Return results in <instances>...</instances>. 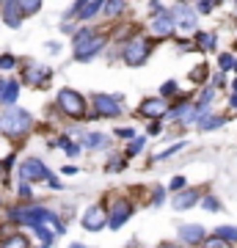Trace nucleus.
I'll use <instances>...</instances> for the list:
<instances>
[{
    "mask_svg": "<svg viewBox=\"0 0 237 248\" xmlns=\"http://www.w3.org/2000/svg\"><path fill=\"white\" fill-rule=\"evenodd\" d=\"M31 124H33V116L22 110V108H9L3 119H0V127H3V133L11 135V138H19V135H25L31 130Z\"/></svg>",
    "mask_w": 237,
    "mask_h": 248,
    "instance_id": "f257e3e1",
    "label": "nucleus"
},
{
    "mask_svg": "<svg viewBox=\"0 0 237 248\" xmlns=\"http://www.w3.org/2000/svg\"><path fill=\"white\" fill-rule=\"evenodd\" d=\"M102 45H105L102 36H94L88 28H83V31L75 33V58H78V61H91V58L102 50Z\"/></svg>",
    "mask_w": 237,
    "mask_h": 248,
    "instance_id": "f03ea898",
    "label": "nucleus"
},
{
    "mask_svg": "<svg viewBox=\"0 0 237 248\" xmlns=\"http://www.w3.org/2000/svg\"><path fill=\"white\" fill-rule=\"evenodd\" d=\"M58 108H61L63 113H69V116H80L83 110H86V102H83V97H80L78 91L61 89L58 91Z\"/></svg>",
    "mask_w": 237,
    "mask_h": 248,
    "instance_id": "7ed1b4c3",
    "label": "nucleus"
},
{
    "mask_svg": "<svg viewBox=\"0 0 237 248\" xmlns=\"http://www.w3.org/2000/svg\"><path fill=\"white\" fill-rule=\"evenodd\" d=\"M146 55H149V45H146L143 39H132L130 45L124 47L122 58L130 63V66H141V63L146 61Z\"/></svg>",
    "mask_w": 237,
    "mask_h": 248,
    "instance_id": "20e7f679",
    "label": "nucleus"
},
{
    "mask_svg": "<svg viewBox=\"0 0 237 248\" xmlns=\"http://www.w3.org/2000/svg\"><path fill=\"white\" fill-rule=\"evenodd\" d=\"M19 177H22V182H33V179H47L50 171H47V166H44L39 157H28L25 163L19 166Z\"/></svg>",
    "mask_w": 237,
    "mask_h": 248,
    "instance_id": "39448f33",
    "label": "nucleus"
},
{
    "mask_svg": "<svg viewBox=\"0 0 237 248\" xmlns=\"http://www.w3.org/2000/svg\"><path fill=\"white\" fill-rule=\"evenodd\" d=\"M94 108H97V116H119L122 99L111 97V94H94Z\"/></svg>",
    "mask_w": 237,
    "mask_h": 248,
    "instance_id": "423d86ee",
    "label": "nucleus"
},
{
    "mask_svg": "<svg viewBox=\"0 0 237 248\" xmlns=\"http://www.w3.org/2000/svg\"><path fill=\"white\" fill-rule=\"evenodd\" d=\"M130 215H132V204L127 202V199H119V202L113 204V215L108 218V226H111V229H122L124 223L130 221Z\"/></svg>",
    "mask_w": 237,
    "mask_h": 248,
    "instance_id": "0eeeda50",
    "label": "nucleus"
},
{
    "mask_svg": "<svg viewBox=\"0 0 237 248\" xmlns=\"http://www.w3.org/2000/svg\"><path fill=\"white\" fill-rule=\"evenodd\" d=\"M108 218L105 213H102V207H88L86 215H83V226H86L88 232H99V229H105L108 226Z\"/></svg>",
    "mask_w": 237,
    "mask_h": 248,
    "instance_id": "6e6552de",
    "label": "nucleus"
},
{
    "mask_svg": "<svg viewBox=\"0 0 237 248\" xmlns=\"http://www.w3.org/2000/svg\"><path fill=\"white\" fill-rule=\"evenodd\" d=\"M152 31L158 36H171V31H174V14L171 11H158V17H155V22H152Z\"/></svg>",
    "mask_w": 237,
    "mask_h": 248,
    "instance_id": "1a4fd4ad",
    "label": "nucleus"
},
{
    "mask_svg": "<svg viewBox=\"0 0 237 248\" xmlns=\"http://www.w3.org/2000/svg\"><path fill=\"white\" fill-rule=\"evenodd\" d=\"M174 25H179L182 31H193V28H196V14L188 9V6L179 3V6L174 9Z\"/></svg>",
    "mask_w": 237,
    "mask_h": 248,
    "instance_id": "9d476101",
    "label": "nucleus"
},
{
    "mask_svg": "<svg viewBox=\"0 0 237 248\" xmlns=\"http://www.w3.org/2000/svg\"><path fill=\"white\" fill-rule=\"evenodd\" d=\"M3 19H6V25L19 28V22H22V9H19L17 0H6L3 3Z\"/></svg>",
    "mask_w": 237,
    "mask_h": 248,
    "instance_id": "9b49d317",
    "label": "nucleus"
},
{
    "mask_svg": "<svg viewBox=\"0 0 237 248\" xmlns=\"http://www.w3.org/2000/svg\"><path fill=\"white\" fill-rule=\"evenodd\" d=\"M138 110L149 119H160V116H166V102L163 99H143Z\"/></svg>",
    "mask_w": 237,
    "mask_h": 248,
    "instance_id": "f8f14e48",
    "label": "nucleus"
},
{
    "mask_svg": "<svg viewBox=\"0 0 237 248\" xmlns=\"http://www.w3.org/2000/svg\"><path fill=\"white\" fill-rule=\"evenodd\" d=\"M47 78H50V66H42V63H36V66H31V69L25 72V80L31 86H42Z\"/></svg>",
    "mask_w": 237,
    "mask_h": 248,
    "instance_id": "ddd939ff",
    "label": "nucleus"
},
{
    "mask_svg": "<svg viewBox=\"0 0 237 248\" xmlns=\"http://www.w3.org/2000/svg\"><path fill=\"white\" fill-rule=\"evenodd\" d=\"M179 240L196 246V243H202V240H204V229H202V226H179Z\"/></svg>",
    "mask_w": 237,
    "mask_h": 248,
    "instance_id": "4468645a",
    "label": "nucleus"
},
{
    "mask_svg": "<svg viewBox=\"0 0 237 248\" xmlns=\"http://www.w3.org/2000/svg\"><path fill=\"white\" fill-rule=\"evenodd\" d=\"M17 94H19V83H14V80L0 86V99H3L6 105H14V102H17Z\"/></svg>",
    "mask_w": 237,
    "mask_h": 248,
    "instance_id": "2eb2a0df",
    "label": "nucleus"
},
{
    "mask_svg": "<svg viewBox=\"0 0 237 248\" xmlns=\"http://www.w3.org/2000/svg\"><path fill=\"white\" fill-rule=\"evenodd\" d=\"M196 199H199V193H196V190H185V193H179L171 204H174L176 210H190V207L196 204Z\"/></svg>",
    "mask_w": 237,
    "mask_h": 248,
    "instance_id": "dca6fc26",
    "label": "nucleus"
},
{
    "mask_svg": "<svg viewBox=\"0 0 237 248\" xmlns=\"http://www.w3.org/2000/svg\"><path fill=\"white\" fill-rule=\"evenodd\" d=\"M226 122L223 116H210V110L204 116H199V124H202V130H215V127H221V124Z\"/></svg>",
    "mask_w": 237,
    "mask_h": 248,
    "instance_id": "f3484780",
    "label": "nucleus"
},
{
    "mask_svg": "<svg viewBox=\"0 0 237 248\" xmlns=\"http://www.w3.org/2000/svg\"><path fill=\"white\" fill-rule=\"evenodd\" d=\"M215 237H218L221 243H237V229L235 226H218V229H215Z\"/></svg>",
    "mask_w": 237,
    "mask_h": 248,
    "instance_id": "a211bd4d",
    "label": "nucleus"
},
{
    "mask_svg": "<svg viewBox=\"0 0 237 248\" xmlns=\"http://www.w3.org/2000/svg\"><path fill=\"white\" fill-rule=\"evenodd\" d=\"M31 229L39 234V240H42V248H50V246H53V234L44 229V223H36V226H31Z\"/></svg>",
    "mask_w": 237,
    "mask_h": 248,
    "instance_id": "6ab92c4d",
    "label": "nucleus"
},
{
    "mask_svg": "<svg viewBox=\"0 0 237 248\" xmlns=\"http://www.w3.org/2000/svg\"><path fill=\"white\" fill-rule=\"evenodd\" d=\"M86 146H91V149H102V146H108V138L99 133H88L86 135Z\"/></svg>",
    "mask_w": 237,
    "mask_h": 248,
    "instance_id": "aec40b11",
    "label": "nucleus"
},
{
    "mask_svg": "<svg viewBox=\"0 0 237 248\" xmlns=\"http://www.w3.org/2000/svg\"><path fill=\"white\" fill-rule=\"evenodd\" d=\"M19 9H22V14H36L39 11V6H42V0H17Z\"/></svg>",
    "mask_w": 237,
    "mask_h": 248,
    "instance_id": "412c9836",
    "label": "nucleus"
},
{
    "mask_svg": "<svg viewBox=\"0 0 237 248\" xmlns=\"http://www.w3.org/2000/svg\"><path fill=\"white\" fill-rule=\"evenodd\" d=\"M3 248H31V246H28V240L22 234H14V237H9L3 243Z\"/></svg>",
    "mask_w": 237,
    "mask_h": 248,
    "instance_id": "4be33fe9",
    "label": "nucleus"
},
{
    "mask_svg": "<svg viewBox=\"0 0 237 248\" xmlns=\"http://www.w3.org/2000/svg\"><path fill=\"white\" fill-rule=\"evenodd\" d=\"M199 47L212 50V47H215V33H202V36H199Z\"/></svg>",
    "mask_w": 237,
    "mask_h": 248,
    "instance_id": "5701e85b",
    "label": "nucleus"
},
{
    "mask_svg": "<svg viewBox=\"0 0 237 248\" xmlns=\"http://www.w3.org/2000/svg\"><path fill=\"white\" fill-rule=\"evenodd\" d=\"M202 207H204V210H210V213H218V210H221V204L215 202V196H207V199L202 202Z\"/></svg>",
    "mask_w": 237,
    "mask_h": 248,
    "instance_id": "b1692460",
    "label": "nucleus"
},
{
    "mask_svg": "<svg viewBox=\"0 0 237 248\" xmlns=\"http://www.w3.org/2000/svg\"><path fill=\"white\" fill-rule=\"evenodd\" d=\"M122 6H124V0H111V3L105 6V14H111V17H113V14H119V11H122Z\"/></svg>",
    "mask_w": 237,
    "mask_h": 248,
    "instance_id": "393cba45",
    "label": "nucleus"
},
{
    "mask_svg": "<svg viewBox=\"0 0 237 248\" xmlns=\"http://www.w3.org/2000/svg\"><path fill=\"white\" fill-rule=\"evenodd\" d=\"M221 61V69H235V55H229V53H223L218 58Z\"/></svg>",
    "mask_w": 237,
    "mask_h": 248,
    "instance_id": "a878e982",
    "label": "nucleus"
},
{
    "mask_svg": "<svg viewBox=\"0 0 237 248\" xmlns=\"http://www.w3.org/2000/svg\"><path fill=\"white\" fill-rule=\"evenodd\" d=\"M143 149V138H132V143H130V149H127V155H138V152Z\"/></svg>",
    "mask_w": 237,
    "mask_h": 248,
    "instance_id": "bb28decb",
    "label": "nucleus"
},
{
    "mask_svg": "<svg viewBox=\"0 0 237 248\" xmlns=\"http://www.w3.org/2000/svg\"><path fill=\"white\" fill-rule=\"evenodd\" d=\"M160 94H163V97H171V94H176V83H174V80H168L166 86L160 89Z\"/></svg>",
    "mask_w": 237,
    "mask_h": 248,
    "instance_id": "cd10ccee",
    "label": "nucleus"
},
{
    "mask_svg": "<svg viewBox=\"0 0 237 248\" xmlns=\"http://www.w3.org/2000/svg\"><path fill=\"white\" fill-rule=\"evenodd\" d=\"M182 146H185V143H176V146H171V149H166V152H160V155H158V160H166V157H171V155H174L176 149H182Z\"/></svg>",
    "mask_w": 237,
    "mask_h": 248,
    "instance_id": "c85d7f7f",
    "label": "nucleus"
},
{
    "mask_svg": "<svg viewBox=\"0 0 237 248\" xmlns=\"http://www.w3.org/2000/svg\"><path fill=\"white\" fill-rule=\"evenodd\" d=\"M11 66H14V58L11 55H3L0 58V69H11Z\"/></svg>",
    "mask_w": 237,
    "mask_h": 248,
    "instance_id": "c756f323",
    "label": "nucleus"
},
{
    "mask_svg": "<svg viewBox=\"0 0 237 248\" xmlns=\"http://www.w3.org/2000/svg\"><path fill=\"white\" fill-rule=\"evenodd\" d=\"M116 135H119V138H132V135H135V130H130V127H122V130H116Z\"/></svg>",
    "mask_w": 237,
    "mask_h": 248,
    "instance_id": "7c9ffc66",
    "label": "nucleus"
},
{
    "mask_svg": "<svg viewBox=\"0 0 237 248\" xmlns=\"http://www.w3.org/2000/svg\"><path fill=\"white\" fill-rule=\"evenodd\" d=\"M182 185H185V177H174V179H171V187H174V190H179Z\"/></svg>",
    "mask_w": 237,
    "mask_h": 248,
    "instance_id": "2f4dec72",
    "label": "nucleus"
},
{
    "mask_svg": "<svg viewBox=\"0 0 237 248\" xmlns=\"http://www.w3.org/2000/svg\"><path fill=\"white\" fill-rule=\"evenodd\" d=\"M199 11H204V14H210V11H212V6L207 3V0H199Z\"/></svg>",
    "mask_w": 237,
    "mask_h": 248,
    "instance_id": "473e14b6",
    "label": "nucleus"
},
{
    "mask_svg": "<svg viewBox=\"0 0 237 248\" xmlns=\"http://www.w3.org/2000/svg\"><path fill=\"white\" fill-rule=\"evenodd\" d=\"M47 50H50V53H58V50H61V45H58V42H47Z\"/></svg>",
    "mask_w": 237,
    "mask_h": 248,
    "instance_id": "72a5a7b5",
    "label": "nucleus"
},
{
    "mask_svg": "<svg viewBox=\"0 0 237 248\" xmlns=\"http://www.w3.org/2000/svg\"><path fill=\"white\" fill-rule=\"evenodd\" d=\"M160 248H179V246H168V243H163V246H160Z\"/></svg>",
    "mask_w": 237,
    "mask_h": 248,
    "instance_id": "f704fd0d",
    "label": "nucleus"
},
{
    "mask_svg": "<svg viewBox=\"0 0 237 248\" xmlns=\"http://www.w3.org/2000/svg\"><path fill=\"white\" fill-rule=\"evenodd\" d=\"M232 105H235V108H237V94H235V97H232Z\"/></svg>",
    "mask_w": 237,
    "mask_h": 248,
    "instance_id": "c9c22d12",
    "label": "nucleus"
},
{
    "mask_svg": "<svg viewBox=\"0 0 237 248\" xmlns=\"http://www.w3.org/2000/svg\"><path fill=\"white\" fill-rule=\"evenodd\" d=\"M207 3H210V6H215V3H221V0H207Z\"/></svg>",
    "mask_w": 237,
    "mask_h": 248,
    "instance_id": "e433bc0d",
    "label": "nucleus"
},
{
    "mask_svg": "<svg viewBox=\"0 0 237 248\" xmlns=\"http://www.w3.org/2000/svg\"><path fill=\"white\" fill-rule=\"evenodd\" d=\"M232 89H235V94H237V80H235V86H232Z\"/></svg>",
    "mask_w": 237,
    "mask_h": 248,
    "instance_id": "4c0bfd02",
    "label": "nucleus"
},
{
    "mask_svg": "<svg viewBox=\"0 0 237 248\" xmlns=\"http://www.w3.org/2000/svg\"><path fill=\"white\" fill-rule=\"evenodd\" d=\"M69 248H86V246H69Z\"/></svg>",
    "mask_w": 237,
    "mask_h": 248,
    "instance_id": "58836bf2",
    "label": "nucleus"
},
{
    "mask_svg": "<svg viewBox=\"0 0 237 248\" xmlns=\"http://www.w3.org/2000/svg\"><path fill=\"white\" fill-rule=\"evenodd\" d=\"M235 66H237V61H235Z\"/></svg>",
    "mask_w": 237,
    "mask_h": 248,
    "instance_id": "ea45409f",
    "label": "nucleus"
}]
</instances>
